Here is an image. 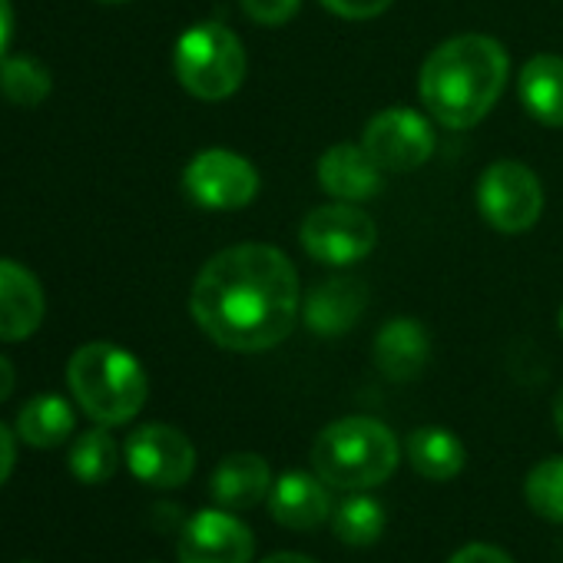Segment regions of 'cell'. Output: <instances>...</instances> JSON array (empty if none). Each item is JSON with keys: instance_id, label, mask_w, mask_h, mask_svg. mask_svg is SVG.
Listing matches in <instances>:
<instances>
[{"instance_id": "33", "label": "cell", "mask_w": 563, "mask_h": 563, "mask_svg": "<svg viewBox=\"0 0 563 563\" xmlns=\"http://www.w3.org/2000/svg\"><path fill=\"white\" fill-rule=\"evenodd\" d=\"M97 4H126V0H97Z\"/></svg>"}, {"instance_id": "28", "label": "cell", "mask_w": 563, "mask_h": 563, "mask_svg": "<svg viewBox=\"0 0 563 563\" xmlns=\"http://www.w3.org/2000/svg\"><path fill=\"white\" fill-rule=\"evenodd\" d=\"M14 464H18V444H14V434L11 428L0 424V487L8 484V477L14 474Z\"/></svg>"}, {"instance_id": "32", "label": "cell", "mask_w": 563, "mask_h": 563, "mask_svg": "<svg viewBox=\"0 0 563 563\" xmlns=\"http://www.w3.org/2000/svg\"><path fill=\"white\" fill-rule=\"evenodd\" d=\"M553 424H556V434L563 438V388H560V395L553 398Z\"/></svg>"}, {"instance_id": "4", "label": "cell", "mask_w": 563, "mask_h": 563, "mask_svg": "<svg viewBox=\"0 0 563 563\" xmlns=\"http://www.w3.org/2000/svg\"><path fill=\"white\" fill-rule=\"evenodd\" d=\"M398 438L375 418H342L322 428L312 444L316 474L339 490H368L385 484L398 467Z\"/></svg>"}, {"instance_id": "17", "label": "cell", "mask_w": 563, "mask_h": 563, "mask_svg": "<svg viewBox=\"0 0 563 563\" xmlns=\"http://www.w3.org/2000/svg\"><path fill=\"white\" fill-rule=\"evenodd\" d=\"M431 358V339L418 319H391L375 339V365L391 382H415Z\"/></svg>"}, {"instance_id": "31", "label": "cell", "mask_w": 563, "mask_h": 563, "mask_svg": "<svg viewBox=\"0 0 563 563\" xmlns=\"http://www.w3.org/2000/svg\"><path fill=\"white\" fill-rule=\"evenodd\" d=\"M262 563H316V560L306 556V553H272V556H265Z\"/></svg>"}, {"instance_id": "15", "label": "cell", "mask_w": 563, "mask_h": 563, "mask_svg": "<svg viewBox=\"0 0 563 563\" xmlns=\"http://www.w3.org/2000/svg\"><path fill=\"white\" fill-rule=\"evenodd\" d=\"M382 166L368 156L365 146L339 143L319 159V183L339 202H365L382 192Z\"/></svg>"}, {"instance_id": "20", "label": "cell", "mask_w": 563, "mask_h": 563, "mask_svg": "<svg viewBox=\"0 0 563 563\" xmlns=\"http://www.w3.org/2000/svg\"><path fill=\"white\" fill-rule=\"evenodd\" d=\"M74 408L60 395H37L18 415V434L31 448H60L74 434Z\"/></svg>"}, {"instance_id": "6", "label": "cell", "mask_w": 563, "mask_h": 563, "mask_svg": "<svg viewBox=\"0 0 563 563\" xmlns=\"http://www.w3.org/2000/svg\"><path fill=\"white\" fill-rule=\"evenodd\" d=\"M477 209L500 232H527L543 209L537 173L517 159L490 163L477 179Z\"/></svg>"}, {"instance_id": "5", "label": "cell", "mask_w": 563, "mask_h": 563, "mask_svg": "<svg viewBox=\"0 0 563 563\" xmlns=\"http://www.w3.org/2000/svg\"><path fill=\"white\" fill-rule=\"evenodd\" d=\"M173 67L192 97L225 100L245 80V47L222 24H196L176 41Z\"/></svg>"}, {"instance_id": "35", "label": "cell", "mask_w": 563, "mask_h": 563, "mask_svg": "<svg viewBox=\"0 0 563 563\" xmlns=\"http://www.w3.org/2000/svg\"><path fill=\"white\" fill-rule=\"evenodd\" d=\"M21 563H34V560H21Z\"/></svg>"}, {"instance_id": "7", "label": "cell", "mask_w": 563, "mask_h": 563, "mask_svg": "<svg viewBox=\"0 0 563 563\" xmlns=\"http://www.w3.org/2000/svg\"><path fill=\"white\" fill-rule=\"evenodd\" d=\"M299 235H302V249L316 262H325V265H355V262H362L375 249L378 225L355 202H332V206L312 209L306 216Z\"/></svg>"}, {"instance_id": "1", "label": "cell", "mask_w": 563, "mask_h": 563, "mask_svg": "<svg viewBox=\"0 0 563 563\" xmlns=\"http://www.w3.org/2000/svg\"><path fill=\"white\" fill-rule=\"evenodd\" d=\"M299 306L296 265L265 242H242L212 255L189 296L196 325L229 352L282 345L296 329Z\"/></svg>"}, {"instance_id": "19", "label": "cell", "mask_w": 563, "mask_h": 563, "mask_svg": "<svg viewBox=\"0 0 563 563\" xmlns=\"http://www.w3.org/2000/svg\"><path fill=\"white\" fill-rule=\"evenodd\" d=\"M405 451H408L411 467L428 481H454L467 464V451H464L461 438L444 428L411 431L405 441Z\"/></svg>"}, {"instance_id": "11", "label": "cell", "mask_w": 563, "mask_h": 563, "mask_svg": "<svg viewBox=\"0 0 563 563\" xmlns=\"http://www.w3.org/2000/svg\"><path fill=\"white\" fill-rule=\"evenodd\" d=\"M179 563H252L255 537L229 510H199L179 527Z\"/></svg>"}, {"instance_id": "10", "label": "cell", "mask_w": 563, "mask_h": 563, "mask_svg": "<svg viewBox=\"0 0 563 563\" xmlns=\"http://www.w3.org/2000/svg\"><path fill=\"white\" fill-rule=\"evenodd\" d=\"M183 186L192 202L202 209H242L255 199L258 192V173L255 166L232 153V150H206L192 156V163L183 173Z\"/></svg>"}, {"instance_id": "13", "label": "cell", "mask_w": 563, "mask_h": 563, "mask_svg": "<svg viewBox=\"0 0 563 563\" xmlns=\"http://www.w3.org/2000/svg\"><path fill=\"white\" fill-rule=\"evenodd\" d=\"M365 306H368V286H365V282L358 275H339V278L322 282V286H316L306 296L302 319L316 335L335 339V335L355 329Z\"/></svg>"}, {"instance_id": "18", "label": "cell", "mask_w": 563, "mask_h": 563, "mask_svg": "<svg viewBox=\"0 0 563 563\" xmlns=\"http://www.w3.org/2000/svg\"><path fill=\"white\" fill-rule=\"evenodd\" d=\"M520 100L527 113L547 126H563V57L537 54L520 70Z\"/></svg>"}, {"instance_id": "14", "label": "cell", "mask_w": 563, "mask_h": 563, "mask_svg": "<svg viewBox=\"0 0 563 563\" xmlns=\"http://www.w3.org/2000/svg\"><path fill=\"white\" fill-rule=\"evenodd\" d=\"M44 312L41 282L24 265L0 258V342L31 339L41 329Z\"/></svg>"}, {"instance_id": "23", "label": "cell", "mask_w": 563, "mask_h": 563, "mask_svg": "<svg viewBox=\"0 0 563 563\" xmlns=\"http://www.w3.org/2000/svg\"><path fill=\"white\" fill-rule=\"evenodd\" d=\"M335 537L349 547H372L385 530V507L375 497H345L332 517Z\"/></svg>"}, {"instance_id": "16", "label": "cell", "mask_w": 563, "mask_h": 563, "mask_svg": "<svg viewBox=\"0 0 563 563\" xmlns=\"http://www.w3.org/2000/svg\"><path fill=\"white\" fill-rule=\"evenodd\" d=\"M272 490V467L262 454L239 451L216 464L209 477V494L222 510H252Z\"/></svg>"}, {"instance_id": "26", "label": "cell", "mask_w": 563, "mask_h": 563, "mask_svg": "<svg viewBox=\"0 0 563 563\" xmlns=\"http://www.w3.org/2000/svg\"><path fill=\"white\" fill-rule=\"evenodd\" d=\"M322 4L339 14V18H349V21H372L378 14H385L395 0H322Z\"/></svg>"}, {"instance_id": "9", "label": "cell", "mask_w": 563, "mask_h": 563, "mask_svg": "<svg viewBox=\"0 0 563 563\" xmlns=\"http://www.w3.org/2000/svg\"><path fill=\"white\" fill-rule=\"evenodd\" d=\"M362 146L385 173H411L434 153V130L418 110L388 107L365 123Z\"/></svg>"}, {"instance_id": "34", "label": "cell", "mask_w": 563, "mask_h": 563, "mask_svg": "<svg viewBox=\"0 0 563 563\" xmlns=\"http://www.w3.org/2000/svg\"><path fill=\"white\" fill-rule=\"evenodd\" d=\"M560 332H563V306H560Z\"/></svg>"}, {"instance_id": "29", "label": "cell", "mask_w": 563, "mask_h": 563, "mask_svg": "<svg viewBox=\"0 0 563 563\" xmlns=\"http://www.w3.org/2000/svg\"><path fill=\"white\" fill-rule=\"evenodd\" d=\"M11 34H14V8H11V0H0V60L8 57Z\"/></svg>"}, {"instance_id": "27", "label": "cell", "mask_w": 563, "mask_h": 563, "mask_svg": "<svg viewBox=\"0 0 563 563\" xmlns=\"http://www.w3.org/2000/svg\"><path fill=\"white\" fill-rule=\"evenodd\" d=\"M448 563H514V556H507L500 547L494 543H467L461 547Z\"/></svg>"}, {"instance_id": "22", "label": "cell", "mask_w": 563, "mask_h": 563, "mask_svg": "<svg viewBox=\"0 0 563 563\" xmlns=\"http://www.w3.org/2000/svg\"><path fill=\"white\" fill-rule=\"evenodd\" d=\"M0 93L31 110L51 97V70L31 54H8L0 60Z\"/></svg>"}, {"instance_id": "25", "label": "cell", "mask_w": 563, "mask_h": 563, "mask_svg": "<svg viewBox=\"0 0 563 563\" xmlns=\"http://www.w3.org/2000/svg\"><path fill=\"white\" fill-rule=\"evenodd\" d=\"M239 4H242V11H245L255 24H262V27H278V24H286V21L296 18V11H299L302 0H239Z\"/></svg>"}, {"instance_id": "12", "label": "cell", "mask_w": 563, "mask_h": 563, "mask_svg": "<svg viewBox=\"0 0 563 563\" xmlns=\"http://www.w3.org/2000/svg\"><path fill=\"white\" fill-rule=\"evenodd\" d=\"M268 514L286 530H316L332 514L329 484L319 474L306 471L282 474L268 490Z\"/></svg>"}, {"instance_id": "21", "label": "cell", "mask_w": 563, "mask_h": 563, "mask_svg": "<svg viewBox=\"0 0 563 563\" xmlns=\"http://www.w3.org/2000/svg\"><path fill=\"white\" fill-rule=\"evenodd\" d=\"M67 467L84 484H103V481H110L117 474V467H120V444L107 431V424L90 428V431H84L74 441V448L67 454Z\"/></svg>"}, {"instance_id": "2", "label": "cell", "mask_w": 563, "mask_h": 563, "mask_svg": "<svg viewBox=\"0 0 563 563\" xmlns=\"http://www.w3.org/2000/svg\"><path fill=\"white\" fill-rule=\"evenodd\" d=\"M507 70V51L494 37L461 34L431 51L418 77V93L441 126L471 130L500 100Z\"/></svg>"}, {"instance_id": "30", "label": "cell", "mask_w": 563, "mask_h": 563, "mask_svg": "<svg viewBox=\"0 0 563 563\" xmlns=\"http://www.w3.org/2000/svg\"><path fill=\"white\" fill-rule=\"evenodd\" d=\"M14 385H18V372H14V365L4 355H0V405H4L14 395Z\"/></svg>"}, {"instance_id": "24", "label": "cell", "mask_w": 563, "mask_h": 563, "mask_svg": "<svg viewBox=\"0 0 563 563\" xmlns=\"http://www.w3.org/2000/svg\"><path fill=\"white\" fill-rule=\"evenodd\" d=\"M523 497L533 514L563 523V457L540 461L523 481Z\"/></svg>"}, {"instance_id": "3", "label": "cell", "mask_w": 563, "mask_h": 563, "mask_svg": "<svg viewBox=\"0 0 563 563\" xmlns=\"http://www.w3.org/2000/svg\"><path fill=\"white\" fill-rule=\"evenodd\" d=\"M67 385L84 415L107 428L133 421L150 395L143 365L126 349L110 342L77 349L67 365Z\"/></svg>"}, {"instance_id": "8", "label": "cell", "mask_w": 563, "mask_h": 563, "mask_svg": "<svg viewBox=\"0 0 563 563\" xmlns=\"http://www.w3.org/2000/svg\"><path fill=\"white\" fill-rule=\"evenodd\" d=\"M126 467L136 481L156 490L183 487L196 471L192 441L173 424H143L123 444Z\"/></svg>"}]
</instances>
